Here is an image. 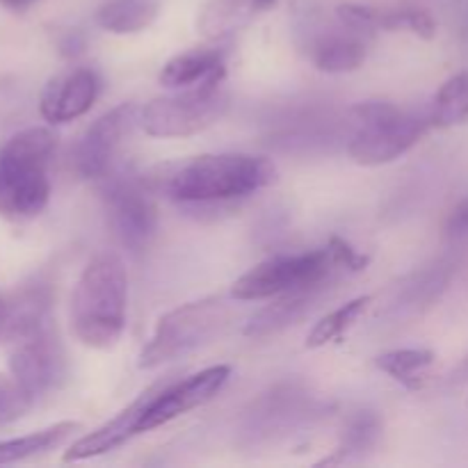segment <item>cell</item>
I'll list each match as a JSON object with an SVG mask.
<instances>
[{
  "label": "cell",
  "mask_w": 468,
  "mask_h": 468,
  "mask_svg": "<svg viewBox=\"0 0 468 468\" xmlns=\"http://www.w3.org/2000/svg\"><path fill=\"white\" fill-rule=\"evenodd\" d=\"M99 96V78L91 69H73L53 78L39 101L41 117L48 123H67L90 112Z\"/></svg>",
  "instance_id": "5bb4252c"
},
{
  "label": "cell",
  "mask_w": 468,
  "mask_h": 468,
  "mask_svg": "<svg viewBox=\"0 0 468 468\" xmlns=\"http://www.w3.org/2000/svg\"><path fill=\"white\" fill-rule=\"evenodd\" d=\"M160 0H105L96 12V23L112 35H133L155 21Z\"/></svg>",
  "instance_id": "e0dca14e"
},
{
  "label": "cell",
  "mask_w": 468,
  "mask_h": 468,
  "mask_svg": "<svg viewBox=\"0 0 468 468\" xmlns=\"http://www.w3.org/2000/svg\"><path fill=\"white\" fill-rule=\"evenodd\" d=\"M105 201H108L110 219L122 245L133 254L144 251L158 229L155 206L144 187L128 178H117L105 186Z\"/></svg>",
  "instance_id": "30bf717a"
},
{
  "label": "cell",
  "mask_w": 468,
  "mask_h": 468,
  "mask_svg": "<svg viewBox=\"0 0 468 468\" xmlns=\"http://www.w3.org/2000/svg\"><path fill=\"white\" fill-rule=\"evenodd\" d=\"M172 382V378L160 379L158 384L149 387L146 391H142L126 410L119 411L114 419H110L108 423L101 425L99 430H94L87 437L78 439L67 452H64V462H82V460H91V457L105 455V452L117 451L119 446L128 441L131 437L140 434V423L144 419L146 410H149L151 402L155 400L160 391H163L167 384Z\"/></svg>",
  "instance_id": "4fadbf2b"
},
{
  "label": "cell",
  "mask_w": 468,
  "mask_h": 468,
  "mask_svg": "<svg viewBox=\"0 0 468 468\" xmlns=\"http://www.w3.org/2000/svg\"><path fill=\"white\" fill-rule=\"evenodd\" d=\"M26 3H27V5H32V3H37V0H26Z\"/></svg>",
  "instance_id": "1f68e13d"
},
{
  "label": "cell",
  "mask_w": 468,
  "mask_h": 468,
  "mask_svg": "<svg viewBox=\"0 0 468 468\" xmlns=\"http://www.w3.org/2000/svg\"><path fill=\"white\" fill-rule=\"evenodd\" d=\"M274 165L259 155H197L176 165L160 181V187L181 206H213L261 190L274 181Z\"/></svg>",
  "instance_id": "6da1fadb"
},
{
  "label": "cell",
  "mask_w": 468,
  "mask_h": 468,
  "mask_svg": "<svg viewBox=\"0 0 468 468\" xmlns=\"http://www.w3.org/2000/svg\"><path fill=\"white\" fill-rule=\"evenodd\" d=\"M7 323H9V300L0 295V343L7 338Z\"/></svg>",
  "instance_id": "f546056e"
},
{
  "label": "cell",
  "mask_w": 468,
  "mask_h": 468,
  "mask_svg": "<svg viewBox=\"0 0 468 468\" xmlns=\"http://www.w3.org/2000/svg\"><path fill=\"white\" fill-rule=\"evenodd\" d=\"M336 268L327 247L292 256H274L236 279L231 295L240 302H259L306 286H320Z\"/></svg>",
  "instance_id": "52a82bcc"
},
{
  "label": "cell",
  "mask_w": 468,
  "mask_h": 468,
  "mask_svg": "<svg viewBox=\"0 0 468 468\" xmlns=\"http://www.w3.org/2000/svg\"><path fill=\"white\" fill-rule=\"evenodd\" d=\"M251 0H210L199 18V27L208 37H222L236 30L250 14H254Z\"/></svg>",
  "instance_id": "cb8c5ba5"
},
{
  "label": "cell",
  "mask_w": 468,
  "mask_h": 468,
  "mask_svg": "<svg viewBox=\"0 0 468 468\" xmlns=\"http://www.w3.org/2000/svg\"><path fill=\"white\" fill-rule=\"evenodd\" d=\"M128 274L122 259L99 254L87 263L71 297V324L78 341L108 350L126 329Z\"/></svg>",
  "instance_id": "7a4b0ae2"
},
{
  "label": "cell",
  "mask_w": 468,
  "mask_h": 468,
  "mask_svg": "<svg viewBox=\"0 0 468 468\" xmlns=\"http://www.w3.org/2000/svg\"><path fill=\"white\" fill-rule=\"evenodd\" d=\"M32 405V398L23 391L14 378L0 373V425L21 419Z\"/></svg>",
  "instance_id": "d4e9b609"
},
{
  "label": "cell",
  "mask_w": 468,
  "mask_h": 468,
  "mask_svg": "<svg viewBox=\"0 0 468 468\" xmlns=\"http://www.w3.org/2000/svg\"><path fill=\"white\" fill-rule=\"evenodd\" d=\"M311 58L320 71L350 73L366 62V46L356 37L332 32L315 41Z\"/></svg>",
  "instance_id": "ac0fdd59"
},
{
  "label": "cell",
  "mask_w": 468,
  "mask_h": 468,
  "mask_svg": "<svg viewBox=\"0 0 468 468\" xmlns=\"http://www.w3.org/2000/svg\"><path fill=\"white\" fill-rule=\"evenodd\" d=\"M311 411V398L292 384L270 388L247 411L245 434L251 441H270L277 434H288Z\"/></svg>",
  "instance_id": "7c38bea8"
},
{
  "label": "cell",
  "mask_w": 468,
  "mask_h": 468,
  "mask_svg": "<svg viewBox=\"0 0 468 468\" xmlns=\"http://www.w3.org/2000/svg\"><path fill=\"white\" fill-rule=\"evenodd\" d=\"M229 378H231L229 366H210V368L190 375L186 379H178V382L172 379L146 410L144 419L140 423V434L151 432L160 425H167L169 420L178 419V416L187 414L197 407H204L206 402H210L222 391Z\"/></svg>",
  "instance_id": "8fae6325"
},
{
  "label": "cell",
  "mask_w": 468,
  "mask_h": 468,
  "mask_svg": "<svg viewBox=\"0 0 468 468\" xmlns=\"http://www.w3.org/2000/svg\"><path fill=\"white\" fill-rule=\"evenodd\" d=\"M352 131L347 154L366 167L387 165L405 155L432 126L430 117L402 112L393 103L368 101L352 108Z\"/></svg>",
  "instance_id": "277c9868"
},
{
  "label": "cell",
  "mask_w": 468,
  "mask_h": 468,
  "mask_svg": "<svg viewBox=\"0 0 468 468\" xmlns=\"http://www.w3.org/2000/svg\"><path fill=\"white\" fill-rule=\"evenodd\" d=\"M9 346H12V355H9L12 378L21 384L23 391L32 400L55 391L62 384L67 375V361H64L62 341L50 315L14 338Z\"/></svg>",
  "instance_id": "ba28073f"
},
{
  "label": "cell",
  "mask_w": 468,
  "mask_h": 468,
  "mask_svg": "<svg viewBox=\"0 0 468 468\" xmlns=\"http://www.w3.org/2000/svg\"><path fill=\"white\" fill-rule=\"evenodd\" d=\"M432 126L451 128L468 122V71L448 78L432 103Z\"/></svg>",
  "instance_id": "44dd1931"
},
{
  "label": "cell",
  "mask_w": 468,
  "mask_h": 468,
  "mask_svg": "<svg viewBox=\"0 0 468 468\" xmlns=\"http://www.w3.org/2000/svg\"><path fill=\"white\" fill-rule=\"evenodd\" d=\"M222 78L213 76L197 87L172 96H160L140 110V126L151 137H190L213 126L227 112L229 96Z\"/></svg>",
  "instance_id": "8992f818"
},
{
  "label": "cell",
  "mask_w": 468,
  "mask_h": 468,
  "mask_svg": "<svg viewBox=\"0 0 468 468\" xmlns=\"http://www.w3.org/2000/svg\"><path fill=\"white\" fill-rule=\"evenodd\" d=\"M231 311L219 300H201L169 311L155 324L149 343L140 355V368L154 370L176 361L224 332Z\"/></svg>",
  "instance_id": "5b68a950"
},
{
  "label": "cell",
  "mask_w": 468,
  "mask_h": 468,
  "mask_svg": "<svg viewBox=\"0 0 468 468\" xmlns=\"http://www.w3.org/2000/svg\"><path fill=\"white\" fill-rule=\"evenodd\" d=\"M135 122H140V110L135 103H122L101 114L76 144V172L82 178H105L119 146L131 135Z\"/></svg>",
  "instance_id": "9c48e42d"
},
{
  "label": "cell",
  "mask_w": 468,
  "mask_h": 468,
  "mask_svg": "<svg viewBox=\"0 0 468 468\" xmlns=\"http://www.w3.org/2000/svg\"><path fill=\"white\" fill-rule=\"evenodd\" d=\"M329 256H332L334 265L336 268H346V270H364L368 265V256L359 254L356 250H352V245H347L346 240L341 238H332L327 245Z\"/></svg>",
  "instance_id": "484cf974"
},
{
  "label": "cell",
  "mask_w": 468,
  "mask_h": 468,
  "mask_svg": "<svg viewBox=\"0 0 468 468\" xmlns=\"http://www.w3.org/2000/svg\"><path fill=\"white\" fill-rule=\"evenodd\" d=\"M379 432H382V423H379L375 411H355L352 416H347L346 425H343L338 455H364V452H368L378 443Z\"/></svg>",
  "instance_id": "603a6c76"
},
{
  "label": "cell",
  "mask_w": 468,
  "mask_h": 468,
  "mask_svg": "<svg viewBox=\"0 0 468 468\" xmlns=\"http://www.w3.org/2000/svg\"><path fill=\"white\" fill-rule=\"evenodd\" d=\"M378 368L407 388H420L425 384V373L434 364V352L430 350H393L384 352L375 359Z\"/></svg>",
  "instance_id": "ffe728a7"
},
{
  "label": "cell",
  "mask_w": 468,
  "mask_h": 468,
  "mask_svg": "<svg viewBox=\"0 0 468 468\" xmlns=\"http://www.w3.org/2000/svg\"><path fill=\"white\" fill-rule=\"evenodd\" d=\"M446 233L451 238H462L468 233V197L451 210L446 219Z\"/></svg>",
  "instance_id": "83f0119b"
},
{
  "label": "cell",
  "mask_w": 468,
  "mask_h": 468,
  "mask_svg": "<svg viewBox=\"0 0 468 468\" xmlns=\"http://www.w3.org/2000/svg\"><path fill=\"white\" fill-rule=\"evenodd\" d=\"M464 375H468V356H466L464 364L460 366V370H457V378H460V379H464Z\"/></svg>",
  "instance_id": "4dcf8cb0"
},
{
  "label": "cell",
  "mask_w": 468,
  "mask_h": 468,
  "mask_svg": "<svg viewBox=\"0 0 468 468\" xmlns=\"http://www.w3.org/2000/svg\"><path fill=\"white\" fill-rule=\"evenodd\" d=\"M213 76H224V58L215 48H195L169 59L160 71V82L167 87H192Z\"/></svg>",
  "instance_id": "2e32d148"
},
{
  "label": "cell",
  "mask_w": 468,
  "mask_h": 468,
  "mask_svg": "<svg viewBox=\"0 0 468 468\" xmlns=\"http://www.w3.org/2000/svg\"><path fill=\"white\" fill-rule=\"evenodd\" d=\"M407 30H411L414 35L423 37V39H432L437 35V21L430 16L425 9H414L410 7V16H407Z\"/></svg>",
  "instance_id": "4316f807"
},
{
  "label": "cell",
  "mask_w": 468,
  "mask_h": 468,
  "mask_svg": "<svg viewBox=\"0 0 468 468\" xmlns=\"http://www.w3.org/2000/svg\"><path fill=\"white\" fill-rule=\"evenodd\" d=\"M55 146L58 137L48 128H27L0 149V213L5 218L27 219L46 208Z\"/></svg>",
  "instance_id": "3957f363"
},
{
  "label": "cell",
  "mask_w": 468,
  "mask_h": 468,
  "mask_svg": "<svg viewBox=\"0 0 468 468\" xmlns=\"http://www.w3.org/2000/svg\"><path fill=\"white\" fill-rule=\"evenodd\" d=\"M373 302V297H355V300L346 302L338 309H334L332 314H327L324 318H320V323H315V327L311 329L309 338H306V347L315 350V347H323L327 343L338 341L356 320L364 315V311L368 309V304Z\"/></svg>",
  "instance_id": "7402d4cb"
},
{
  "label": "cell",
  "mask_w": 468,
  "mask_h": 468,
  "mask_svg": "<svg viewBox=\"0 0 468 468\" xmlns=\"http://www.w3.org/2000/svg\"><path fill=\"white\" fill-rule=\"evenodd\" d=\"M78 430H80V425L73 423V420H64V423H55L50 428L39 430V432L27 434V437L0 441V466L16 464V462L30 460V457L37 455H46V452L62 446Z\"/></svg>",
  "instance_id": "d6986e66"
},
{
  "label": "cell",
  "mask_w": 468,
  "mask_h": 468,
  "mask_svg": "<svg viewBox=\"0 0 468 468\" xmlns=\"http://www.w3.org/2000/svg\"><path fill=\"white\" fill-rule=\"evenodd\" d=\"M82 46H85L82 37L76 35V32H71V35H67V39L62 41V53L64 55H76V53H80Z\"/></svg>",
  "instance_id": "f1b7e54d"
},
{
  "label": "cell",
  "mask_w": 468,
  "mask_h": 468,
  "mask_svg": "<svg viewBox=\"0 0 468 468\" xmlns=\"http://www.w3.org/2000/svg\"><path fill=\"white\" fill-rule=\"evenodd\" d=\"M320 288H323V283H320V286L297 288V291L279 295L277 302H272V304H268L265 309H261L259 314L247 323L245 336L263 338L270 336V334L283 332L286 327L295 324L297 320H302L309 314L314 302L318 300Z\"/></svg>",
  "instance_id": "9a60e30c"
}]
</instances>
